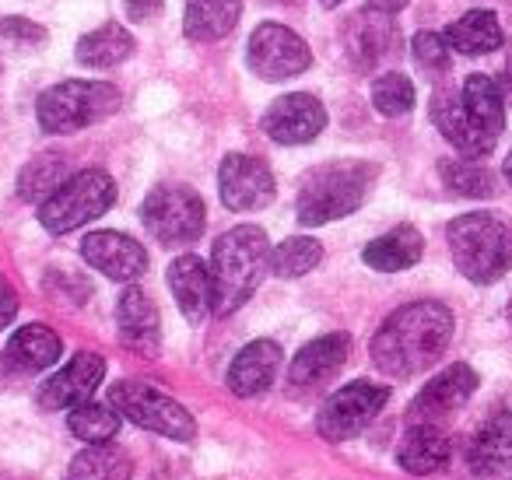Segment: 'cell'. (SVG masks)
I'll list each match as a JSON object with an SVG mask.
<instances>
[{"mask_svg": "<svg viewBox=\"0 0 512 480\" xmlns=\"http://www.w3.org/2000/svg\"><path fill=\"white\" fill-rule=\"evenodd\" d=\"M453 312L442 302H411L383 319L372 337V361L390 379H411L432 368L453 340Z\"/></svg>", "mask_w": 512, "mask_h": 480, "instance_id": "cell-1", "label": "cell"}, {"mask_svg": "<svg viewBox=\"0 0 512 480\" xmlns=\"http://www.w3.org/2000/svg\"><path fill=\"white\" fill-rule=\"evenodd\" d=\"M271 270V242L264 228L235 225L214 242L211 281H214V316H232L249 302L260 281Z\"/></svg>", "mask_w": 512, "mask_h": 480, "instance_id": "cell-2", "label": "cell"}, {"mask_svg": "<svg viewBox=\"0 0 512 480\" xmlns=\"http://www.w3.org/2000/svg\"><path fill=\"white\" fill-rule=\"evenodd\" d=\"M372 179H376V165L358 162V158L327 162L320 169L306 172L299 186V200H295L299 221L306 228H320L355 214L369 197Z\"/></svg>", "mask_w": 512, "mask_h": 480, "instance_id": "cell-3", "label": "cell"}, {"mask_svg": "<svg viewBox=\"0 0 512 480\" xmlns=\"http://www.w3.org/2000/svg\"><path fill=\"white\" fill-rule=\"evenodd\" d=\"M453 263L470 284H495L512 267V225L491 211L453 218L446 228Z\"/></svg>", "mask_w": 512, "mask_h": 480, "instance_id": "cell-4", "label": "cell"}, {"mask_svg": "<svg viewBox=\"0 0 512 480\" xmlns=\"http://www.w3.org/2000/svg\"><path fill=\"white\" fill-rule=\"evenodd\" d=\"M123 95L116 85L106 81H60V85L46 88L36 102V120L43 134H74L92 123L106 120L120 109Z\"/></svg>", "mask_w": 512, "mask_h": 480, "instance_id": "cell-5", "label": "cell"}, {"mask_svg": "<svg viewBox=\"0 0 512 480\" xmlns=\"http://www.w3.org/2000/svg\"><path fill=\"white\" fill-rule=\"evenodd\" d=\"M116 204V183L109 172L85 169L67 176L50 197L39 204V221L46 232L67 235L74 228L88 225V221L102 218L109 207Z\"/></svg>", "mask_w": 512, "mask_h": 480, "instance_id": "cell-6", "label": "cell"}, {"mask_svg": "<svg viewBox=\"0 0 512 480\" xmlns=\"http://www.w3.org/2000/svg\"><path fill=\"white\" fill-rule=\"evenodd\" d=\"M109 407H116V414L134 421L137 428L155 431L172 442H190L197 435V421L190 417V410L148 382L123 379L109 386Z\"/></svg>", "mask_w": 512, "mask_h": 480, "instance_id": "cell-7", "label": "cell"}, {"mask_svg": "<svg viewBox=\"0 0 512 480\" xmlns=\"http://www.w3.org/2000/svg\"><path fill=\"white\" fill-rule=\"evenodd\" d=\"M141 221L151 232V239L165 242V246H186V242L200 239L207 225L204 200L190 186H155L141 204Z\"/></svg>", "mask_w": 512, "mask_h": 480, "instance_id": "cell-8", "label": "cell"}, {"mask_svg": "<svg viewBox=\"0 0 512 480\" xmlns=\"http://www.w3.org/2000/svg\"><path fill=\"white\" fill-rule=\"evenodd\" d=\"M390 400V386H379V382H348L337 393L327 396V403L316 414V431H320L327 442H348V438L362 435L372 421L379 417V410Z\"/></svg>", "mask_w": 512, "mask_h": 480, "instance_id": "cell-9", "label": "cell"}, {"mask_svg": "<svg viewBox=\"0 0 512 480\" xmlns=\"http://www.w3.org/2000/svg\"><path fill=\"white\" fill-rule=\"evenodd\" d=\"M246 64L256 78L288 81V78H299V74H306L309 67H313V50H309L306 39L288 29V25L264 22V25H256V32L249 36Z\"/></svg>", "mask_w": 512, "mask_h": 480, "instance_id": "cell-10", "label": "cell"}, {"mask_svg": "<svg viewBox=\"0 0 512 480\" xmlns=\"http://www.w3.org/2000/svg\"><path fill=\"white\" fill-rule=\"evenodd\" d=\"M344 46L358 71H379L383 64H393L400 57V29L393 15L365 8L344 25Z\"/></svg>", "mask_w": 512, "mask_h": 480, "instance_id": "cell-11", "label": "cell"}, {"mask_svg": "<svg viewBox=\"0 0 512 480\" xmlns=\"http://www.w3.org/2000/svg\"><path fill=\"white\" fill-rule=\"evenodd\" d=\"M260 127L274 144H309L327 127V109H323V102L316 95L292 92L285 99L271 102Z\"/></svg>", "mask_w": 512, "mask_h": 480, "instance_id": "cell-12", "label": "cell"}, {"mask_svg": "<svg viewBox=\"0 0 512 480\" xmlns=\"http://www.w3.org/2000/svg\"><path fill=\"white\" fill-rule=\"evenodd\" d=\"M218 193L228 211H260L274 200V176L260 158L225 155L218 169Z\"/></svg>", "mask_w": 512, "mask_h": 480, "instance_id": "cell-13", "label": "cell"}, {"mask_svg": "<svg viewBox=\"0 0 512 480\" xmlns=\"http://www.w3.org/2000/svg\"><path fill=\"white\" fill-rule=\"evenodd\" d=\"M106 379V361L92 351H81L60 368L57 375L39 386L36 400L43 410H64V407H78V403L92 400V393L102 386Z\"/></svg>", "mask_w": 512, "mask_h": 480, "instance_id": "cell-14", "label": "cell"}, {"mask_svg": "<svg viewBox=\"0 0 512 480\" xmlns=\"http://www.w3.org/2000/svg\"><path fill=\"white\" fill-rule=\"evenodd\" d=\"M81 256L88 267H95L99 274H106L109 281H137L148 270V253L137 239L123 232H92L81 242Z\"/></svg>", "mask_w": 512, "mask_h": 480, "instance_id": "cell-15", "label": "cell"}, {"mask_svg": "<svg viewBox=\"0 0 512 480\" xmlns=\"http://www.w3.org/2000/svg\"><path fill=\"white\" fill-rule=\"evenodd\" d=\"M477 389V372L470 365H449L435 375L432 382H425L418 396L411 403V421H428L435 424L439 417H449L453 410H460L463 403L474 396Z\"/></svg>", "mask_w": 512, "mask_h": 480, "instance_id": "cell-16", "label": "cell"}, {"mask_svg": "<svg viewBox=\"0 0 512 480\" xmlns=\"http://www.w3.org/2000/svg\"><path fill=\"white\" fill-rule=\"evenodd\" d=\"M467 466L477 480H512V414H495L477 428Z\"/></svg>", "mask_w": 512, "mask_h": 480, "instance_id": "cell-17", "label": "cell"}, {"mask_svg": "<svg viewBox=\"0 0 512 480\" xmlns=\"http://www.w3.org/2000/svg\"><path fill=\"white\" fill-rule=\"evenodd\" d=\"M432 123L456 151H463V155H470V158L491 155V148L498 144L495 137L477 127L474 116L463 106V99L456 92H449V88H439V92L432 95Z\"/></svg>", "mask_w": 512, "mask_h": 480, "instance_id": "cell-18", "label": "cell"}, {"mask_svg": "<svg viewBox=\"0 0 512 480\" xmlns=\"http://www.w3.org/2000/svg\"><path fill=\"white\" fill-rule=\"evenodd\" d=\"M116 330L127 351L141 358H155L162 347V323H158V305L141 288H127L116 302Z\"/></svg>", "mask_w": 512, "mask_h": 480, "instance_id": "cell-19", "label": "cell"}, {"mask_svg": "<svg viewBox=\"0 0 512 480\" xmlns=\"http://www.w3.org/2000/svg\"><path fill=\"white\" fill-rule=\"evenodd\" d=\"M351 354V337L348 333H327L316 337L313 344H306L295 354L292 368H288V382L295 389H316L323 382H330L344 368Z\"/></svg>", "mask_w": 512, "mask_h": 480, "instance_id": "cell-20", "label": "cell"}, {"mask_svg": "<svg viewBox=\"0 0 512 480\" xmlns=\"http://www.w3.org/2000/svg\"><path fill=\"white\" fill-rule=\"evenodd\" d=\"M169 288L176 295V305L193 326H200L214 312V281L211 267L200 256L186 253L172 260L169 267Z\"/></svg>", "mask_w": 512, "mask_h": 480, "instance_id": "cell-21", "label": "cell"}, {"mask_svg": "<svg viewBox=\"0 0 512 480\" xmlns=\"http://www.w3.org/2000/svg\"><path fill=\"white\" fill-rule=\"evenodd\" d=\"M278 368H281V347L274 340H253L228 365V389L235 396H242V400L260 396L278 379Z\"/></svg>", "mask_w": 512, "mask_h": 480, "instance_id": "cell-22", "label": "cell"}, {"mask_svg": "<svg viewBox=\"0 0 512 480\" xmlns=\"http://www.w3.org/2000/svg\"><path fill=\"white\" fill-rule=\"evenodd\" d=\"M449 452H453L449 449V438L435 424L414 421L397 445V463L407 473H414V477H428V473H439L449 463Z\"/></svg>", "mask_w": 512, "mask_h": 480, "instance_id": "cell-23", "label": "cell"}, {"mask_svg": "<svg viewBox=\"0 0 512 480\" xmlns=\"http://www.w3.org/2000/svg\"><path fill=\"white\" fill-rule=\"evenodd\" d=\"M425 253V239L414 225H397L393 232L379 235L376 242L362 249V260L369 263L379 274H397V270H407L421 260Z\"/></svg>", "mask_w": 512, "mask_h": 480, "instance_id": "cell-24", "label": "cell"}, {"mask_svg": "<svg viewBox=\"0 0 512 480\" xmlns=\"http://www.w3.org/2000/svg\"><path fill=\"white\" fill-rule=\"evenodd\" d=\"M242 0H186L183 32L193 43H218L239 25Z\"/></svg>", "mask_w": 512, "mask_h": 480, "instance_id": "cell-25", "label": "cell"}, {"mask_svg": "<svg viewBox=\"0 0 512 480\" xmlns=\"http://www.w3.org/2000/svg\"><path fill=\"white\" fill-rule=\"evenodd\" d=\"M60 337L43 323H32V326H22L15 337L8 340V351H4V361L18 372H43V368L57 365L60 361Z\"/></svg>", "mask_w": 512, "mask_h": 480, "instance_id": "cell-26", "label": "cell"}, {"mask_svg": "<svg viewBox=\"0 0 512 480\" xmlns=\"http://www.w3.org/2000/svg\"><path fill=\"white\" fill-rule=\"evenodd\" d=\"M449 50L463 53V57H484V53L502 50L505 32L491 11H467L460 22H453L442 32Z\"/></svg>", "mask_w": 512, "mask_h": 480, "instance_id": "cell-27", "label": "cell"}, {"mask_svg": "<svg viewBox=\"0 0 512 480\" xmlns=\"http://www.w3.org/2000/svg\"><path fill=\"white\" fill-rule=\"evenodd\" d=\"M134 53V36H130L123 25L109 22L102 29L88 32V36L78 39V64L81 67H92V71H109V67L123 64V60Z\"/></svg>", "mask_w": 512, "mask_h": 480, "instance_id": "cell-28", "label": "cell"}, {"mask_svg": "<svg viewBox=\"0 0 512 480\" xmlns=\"http://www.w3.org/2000/svg\"><path fill=\"white\" fill-rule=\"evenodd\" d=\"M460 99H463V106H467V113L474 116L477 127L498 141V134H502V127H505V99H502L498 81L488 78V74H470L460 88Z\"/></svg>", "mask_w": 512, "mask_h": 480, "instance_id": "cell-29", "label": "cell"}, {"mask_svg": "<svg viewBox=\"0 0 512 480\" xmlns=\"http://www.w3.org/2000/svg\"><path fill=\"white\" fill-rule=\"evenodd\" d=\"M134 477V463H130L127 449L113 442L88 445L85 452L71 459L64 480H130Z\"/></svg>", "mask_w": 512, "mask_h": 480, "instance_id": "cell-30", "label": "cell"}, {"mask_svg": "<svg viewBox=\"0 0 512 480\" xmlns=\"http://www.w3.org/2000/svg\"><path fill=\"white\" fill-rule=\"evenodd\" d=\"M439 176L442 183H446L449 193H456V197H470V200H488L495 197V176H491V169L481 162V158H446V162H439Z\"/></svg>", "mask_w": 512, "mask_h": 480, "instance_id": "cell-31", "label": "cell"}, {"mask_svg": "<svg viewBox=\"0 0 512 480\" xmlns=\"http://www.w3.org/2000/svg\"><path fill=\"white\" fill-rule=\"evenodd\" d=\"M64 179H67V158L46 151V155L32 158L22 169V176H18V197H22L25 204H43Z\"/></svg>", "mask_w": 512, "mask_h": 480, "instance_id": "cell-32", "label": "cell"}, {"mask_svg": "<svg viewBox=\"0 0 512 480\" xmlns=\"http://www.w3.org/2000/svg\"><path fill=\"white\" fill-rule=\"evenodd\" d=\"M67 428H71V435L81 438V442L102 445V442H113L116 438V431H120V414H116L113 407H106V403L85 400L71 410Z\"/></svg>", "mask_w": 512, "mask_h": 480, "instance_id": "cell-33", "label": "cell"}, {"mask_svg": "<svg viewBox=\"0 0 512 480\" xmlns=\"http://www.w3.org/2000/svg\"><path fill=\"white\" fill-rule=\"evenodd\" d=\"M323 260V246L316 239H306V235H295V239H285L281 246L271 249V274L278 277H306L309 270H316Z\"/></svg>", "mask_w": 512, "mask_h": 480, "instance_id": "cell-34", "label": "cell"}, {"mask_svg": "<svg viewBox=\"0 0 512 480\" xmlns=\"http://www.w3.org/2000/svg\"><path fill=\"white\" fill-rule=\"evenodd\" d=\"M372 106L379 116H407L414 109V85L407 74L386 71L372 81Z\"/></svg>", "mask_w": 512, "mask_h": 480, "instance_id": "cell-35", "label": "cell"}, {"mask_svg": "<svg viewBox=\"0 0 512 480\" xmlns=\"http://www.w3.org/2000/svg\"><path fill=\"white\" fill-rule=\"evenodd\" d=\"M411 57H414V64H418V71H425L432 81L446 78L449 64H453V53H449L446 39H442L439 32H418V36L411 39Z\"/></svg>", "mask_w": 512, "mask_h": 480, "instance_id": "cell-36", "label": "cell"}, {"mask_svg": "<svg viewBox=\"0 0 512 480\" xmlns=\"http://www.w3.org/2000/svg\"><path fill=\"white\" fill-rule=\"evenodd\" d=\"M0 39H11V43H46V29L36 22H29V18H4L0 22Z\"/></svg>", "mask_w": 512, "mask_h": 480, "instance_id": "cell-37", "label": "cell"}, {"mask_svg": "<svg viewBox=\"0 0 512 480\" xmlns=\"http://www.w3.org/2000/svg\"><path fill=\"white\" fill-rule=\"evenodd\" d=\"M123 8H127V15L134 22H155L162 15L165 0H123Z\"/></svg>", "mask_w": 512, "mask_h": 480, "instance_id": "cell-38", "label": "cell"}, {"mask_svg": "<svg viewBox=\"0 0 512 480\" xmlns=\"http://www.w3.org/2000/svg\"><path fill=\"white\" fill-rule=\"evenodd\" d=\"M15 316H18V295H15V288H11L8 277L0 274V330L11 326V319Z\"/></svg>", "mask_w": 512, "mask_h": 480, "instance_id": "cell-39", "label": "cell"}, {"mask_svg": "<svg viewBox=\"0 0 512 480\" xmlns=\"http://www.w3.org/2000/svg\"><path fill=\"white\" fill-rule=\"evenodd\" d=\"M365 8L379 11V15H397V11L407 8V0H365Z\"/></svg>", "mask_w": 512, "mask_h": 480, "instance_id": "cell-40", "label": "cell"}, {"mask_svg": "<svg viewBox=\"0 0 512 480\" xmlns=\"http://www.w3.org/2000/svg\"><path fill=\"white\" fill-rule=\"evenodd\" d=\"M505 179H509V186H512V151H509V158H505Z\"/></svg>", "mask_w": 512, "mask_h": 480, "instance_id": "cell-41", "label": "cell"}, {"mask_svg": "<svg viewBox=\"0 0 512 480\" xmlns=\"http://www.w3.org/2000/svg\"><path fill=\"white\" fill-rule=\"evenodd\" d=\"M320 4H323V8H327V11H334V8H341V0H320Z\"/></svg>", "mask_w": 512, "mask_h": 480, "instance_id": "cell-42", "label": "cell"}, {"mask_svg": "<svg viewBox=\"0 0 512 480\" xmlns=\"http://www.w3.org/2000/svg\"><path fill=\"white\" fill-rule=\"evenodd\" d=\"M505 74H509V81H512V43H509V60H505Z\"/></svg>", "mask_w": 512, "mask_h": 480, "instance_id": "cell-43", "label": "cell"}, {"mask_svg": "<svg viewBox=\"0 0 512 480\" xmlns=\"http://www.w3.org/2000/svg\"><path fill=\"white\" fill-rule=\"evenodd\" d=\"M509 323H512V298H509Z\"/></svg>", "mask_w": 512, "mask_h": 480, "instance_id": "cell-44", "label": "cell"}]
</instances>
